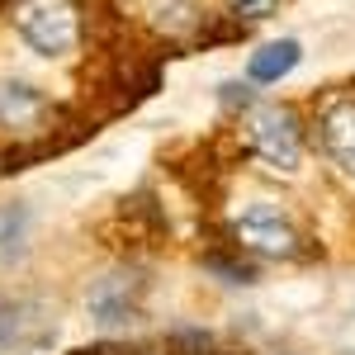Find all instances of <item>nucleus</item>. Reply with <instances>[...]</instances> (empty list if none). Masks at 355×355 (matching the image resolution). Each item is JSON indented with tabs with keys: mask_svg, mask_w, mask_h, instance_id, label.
<instances>
[{
	"mask_svg": "<svg viewBox=\"0 0 355 355\" xmlns=\"http://www.w3.org/2000/svg\"><path fill=\"white\" fill-rule=\"evenodd\" d=\"M24 303H5V308H0V351H10V346H15V341H19V336H24Z\"/></svg>",
	"mask_w": 355,
	"mask_h": 355,
	"instance_id": "8",
	"label": "nucleus"
},
{
	"mask_svg": "<svg viewBox=\"0 0 355 355\" xmlns=\"http://www.w3.org/2000/svg\"><path fill=\"white\" fill-rule=\"evenodd\" d=\"M38 105H43V100H38L33 85H5V90H0V119H5V123H24Z\"/></svg>",
	"mask_w": 355,
	"mask_h": 355,
	"instance_id": "7",
	"label": "nucleus"
},
{
	"mask_svg": "<svg viewBox=\"0 0 355 355\" xmlns=\"http://www.w3.org/2000/svg\"><path fill=\"white\" fill-rule=\"evenodd\" d=\"M19 232H24V209H5L0 214V251L19 246Z\"/></svg>",
	"mask_w": 355,
	"mask_h": 355,
	"instance_id": "10",
	"label": "nucleus"
},
{
	"mask_svg": "<svg viewBox=\"0 0 355 355\" xmlns=\"http://www.w3.org/2000/svg\"><path fill=\"white\" fill-rule=\"evenodd\" d=\"M246 137H251V152L261 162L279 171V175H294L303 162V128H299V114L289 105H261L246 123Z\"/></svg>",
	"mask_w": 355,
	"mask_h": 355,
	"instance_id": "1",
	"label": "nucleus"
},
{
	"mask_svg": "<svg viewBox=\"0 0 355 355\" xmlns=\"http://www.w3.org/2000/svg\"><path fill=\"white\" fill-rule=\"evenodd\" d=\"M322 152L331 157V166L355 180V100H336L322 110Z\"/></svg>",
	"mask_w": 355,
	"mask_h": 355,
	"instance_id": "5",
	"label": "nucleus"
},
{
	"mask_svg": "<svg viewBox=\"0 0 355 355\" xmlns=\"http://www.w3.org/2000/svg\"><path fill=\"white\" fill-rule=\"evenodd\" d=\"M137 294H142V284L133 275H105L85 294V308H90V318L100 327H123V322H133V313H137Z\"/></svg>",
	"mask_w": 355,
	"mask_h": 355,
	"instance_id": "4",
	"label": "nucleus"
},
{
	"mask_svg": "<svg viewBox=\"0 0 355 355\" xmlns=\"http://www.w3.org/2000/svg\"><path fill=\"white\" fill-rule=\"evenodd\" d=\"M232 232H237V242H242L246 251H261V256H299V232H294V223L284 218L275 204H266V199L246 204L242 214L232 218Z\"/></svg>",
	"mask_w": 355,
	"mask_h": 355,
	"instance_id": "3",
	"label": "nucleus"
},
{
	"mask_svg": "<svg viewBox=\"0 0 355 355\" xmlns=\"http://www.w3.org/2000/svg\"><path fill=\"white\" fill-rule=\"evenodd\" d=\"M299 57H303V48L294 43V38H279V43H266L261 53H251L246 71H251L256 85H275V81H284V76L299 67Z\"/></svg>",
	"mask_w": 355,
	"mask_h": 355,
	"instance_id": "6",
	"label": "nucleus"
},
{
	"mask_svg": "<svg viewBox=\"0 0 355 355\" xmlns=\"http://www.w3.org/2000/svg\"><path fill=\"white\" fill-rule=\"evenodd\" d=\"M223 105H251V90L237 85V81H227L223 85Z\"/></svg>",
	"mask_w": 355,
	"mask_h": 355,
	"instance_id": "11",
	"label": "nucleus"
},
{
	"mask_svg": "<svg viewBox=\"0 0 355 355\" xmlns=\"http://www.w3.org/2000/svg\"><path fill=\"white\" fill-rule=\"evenodd\" d=\"M275 5H279V0H227V10H232L237 19H251V24H256V19H270Z\"/></svg>",
	"mask_w": 355,
	"mask_h": 355,
	"instance_id": "9",
	"label": "nucleus"
},
{
	"mask_svg": "<svg viewBox=\"0 0 355 355\" xmlns=\"http://www.w3.org/2000/svg\"><path fill=\"white\" fill-rule=\"evenodd\" d=\"M15 24H19V38L43 57H67L81 38V19L71 0H24Z\"/></svg>",
	"mask_w": 355,
	"mask_h": 355,
	"instance_id": "2",
	"label": "nucleus"
}]
</instances>
